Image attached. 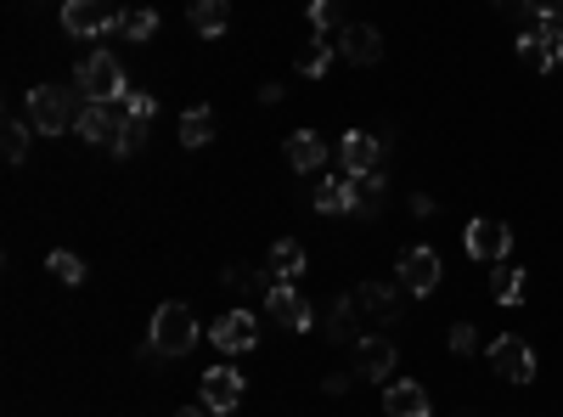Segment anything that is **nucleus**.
Wrapping results in <instances>:
<instances>
[{"label":"nucleus","instance_id":"f257e3e1","mask_svg":"<svg viewBox=\"0 0 563 417\" xmlns=\"http://www.w3.org/2000/svg\"><path fill=\"white\" fill-rule=\"evenodd\" d=\"M28 124H35L40 136H69L74 124H79L74 90H62V85H35V90H28Z\"/></svg>","mask_w":563,"mask_h":417},{"label":"nucleus","instance_id":"f03ea898","mask_svg":"<svg viewBox=\"0 0 563 417\" xmlns=\"http://www.w3.org/2000/svg\"><path fill=\"white\" fill-rule=\"evenodd\" d=\"M147 344L158 349V356H186V349L197 344V316L186 310V305H158L152 310V333H147Z\"/></svg>","mask_w":563,"mask_h":417},{"label":"nucleus","instance_id":"7ed1b4c3","mask_svg":"<svg viewBox=\"0 0 563 417\" xmlns=\"http://www.w3.org/2000/svg\"><path fill=\"white\" fill-rule=\"evenodd\" d=\"M79 90L90 96V102H124V96H130V74L119 69L113 51H90L79 62Z\"/></svg>","mask_w":563,"mask_h":417},{"label":"nucleus","instance_id":"20e7f679","mask_svg":"<svg viewBox=\"0 0 563 417\" xmlns=\"http://www.w3.org/2000/svg\"><path fill=\"white\" fill-rule=\"evenodd\" d=\"M62 28L79 40H96L119 28V12H113V0H62Z\"/></svg>","mask_w":563,"mask_h":417},{"label":"nucleus","instance_id":"39448f33","mask_svg":"<svg viewBox=\"0 0 563 417\" xmlns=\"http://www.w3.org/2000/svg\"><path fill=\"white\" fill-rule=\"evenodd\" d=\"M518 57H524L529 74L558 69V62H563V23H536V28H524V35H518Z\"/></svg>","mask_w":563,"mask_h":417},{"label":"nucleus","instance_id":"423d86ee","mask_svg":"<svg viewBox=\"0 0 563 417\" xmlns=\"http://www.w3.org/2000/svg\"><path fill=\"white\" fill-rule=\"evenodd\" d=\"M490 367H495V378H507V383H529L541 361H536V349H529L524 333H502L490 344Z\"/></svg>","mask_w":563,"mask_h":417},{"label":"nucleus","instance_id":"0eeeda50","mask_svg":"<svg viewBox=\"0 0 563 417\" xmlns=\"http://www.w3.org/2000/svg\"><path fill=\"white\" fill-rule=\"evenodd\" d=\"M462 243H468V254L479 266H495V260H507V248H513V232L502 226V220H468V232H462Z\"/></svg>","mask_w":563,"mask_h":417},{"label":"nucleus","instance_id":"6e6552de","mask_svg":"<svg viewBox=\"0 0 563 417\" xmlns=\"http://www.w3.org/2000/svg\"><path fill=\"white\" fill-rule=\"evenodd\" d=\"M333 51L344 62H355V69H372V62L383 57V35H378L372 23H344L339 35H333Z\"/></svg>","mask_w":563,"mask_h":417},{"label":"nucleus","instance_id":"1a4fd4ad","mask_svg":"<svg viewBox=\"0 0 563 417\" xmlns=\"http://www.w3.org/2000/svg\"><path fill=\"white\" fill-rule=\"evenodd\" d=\"M401 287H406V294H435V287H440V248H428V243L406 248Z\"/></svg>","mask_w":563,"mask_h":417},{"label":"nucleus","instance_id":"9d476101","mask_svg":"<svg viewBox=\"0 0 563 417\" xmlns=\"http://www.w3.org/2000/svg\"><path fill=\"white\" fill-rule=\"evenodd\" d=\"M265 305H271V316H277L282 328H293V333H310V328H316V310L299 299V287H293V282H271Z\"/></svg>","mask_w":563,"mask_h":417},{"label":"nucleus","instance_id":"9b49d317","mask_svg":"<svg viewBox=\"0 0 563 417\" xmlns=\"http://www.w3.org/2000/svg\"><path fill=\"white\" fill-rule=\"evenodd\" d=\"M383 136L378 131H350L344 142H339V158H344V175H372L378 170V158H383Z\"/></svg>","mask_w":563,"mask_h":417},{"label":"nucleus","instance_id":"f8f14e48","mask_svg":"<svg viewBox=\"0 0 563 417\" xmlns=\"http://www.w3.org/2000/svg\"><path fill=\"white\" fill-rule=\"evenodd\" d=\"M259 344V322L248 310H225L215 316V349H225V356H243V349Z\"/></svg>","mask_w":563,"mask_h":417},{"label":"nucleus","instance_id":"ddd939ff","mask_svg":"<svg viewBox=\"0 0 563 417\" xmlns=\"http://www.w3.org/2000/svg\"><path fill=\"white\" fill-rule=\"evenodd\" d=\"M119 131H124V113L113 102H85L79 108V136L96 142V147H119Z\"/></svg>","mask_w":563,"mask_h":417},{"label":"nucleus","instance_id":"4468645a","mask_svg":"<svg viewBox=\"0 0 563 417\" xmlns=\"http://www.w3.org/2000/svg\"><path fill=\"white\" fill-rule=\"evenodd\" d=\"M204 406L209 412H237L243 406V372L237 367H209L204 372Z\"/></svg>","mask_w":563,"mask_h":417},{"label":"nucleus","instance_id":"2eb2a0df","mask_svg":"<svg viewBox=\"0 0 563 417\" xmlns=\"http://www.w3.org/2000/svg\"><path fill=\"white\" fill-rule=\"evenodd\" d=\"M355 372L389 383V378H394V339H383V333L360 339V344H355Z\"/></svg>","mask_w":563,"mask_h":417},{"label":"nucleus","instance_id":"dca6fc26","mask_svg":"<svg viewBox=\"0 0 563 417\" xmlns=\"http://www.w3.org/2000/svg\"><path fill=\"white\" fill-rule=\"evenodd\" d=\"M383 417H428V390H423V383H412V378H389Z\"/></svg>","mask_w":563,"mask_h":417},{"label":"nucleus","instance_id":"f3484780","mask_svg":"<svg viewBox=\"0 0 563 417\" xmlns=\"http://www.w3.org/2000/svg\"><path fill=\"white\" fill-rule=\"evenodd\" d=\"M355 305H360V316H372V322H394V316H401V299H394L389 282H360Z\"/></svg>","mask_w":563,"mask_h":417},{"label":"nucleus","instance_id":"a211bd4d","mask_svg":"<svg viewBox=\"0 0 563 417\" xmlns=\"http://www.w3.org/2000/svg\"><path fill=\"white\" fill-rule=\"evenodd\" d=\"M287 164L299 170V175H316V170L327 164V142H321L316 131H293V136H287Z\"/></svg>","mask_w":563,"mask_h":417},{"label":"nucleus","instance_id":"6ab92c4d","mask_svg":"<svg viewBox=\"0 0 563 417\" xmlns=\"http://www.w3.org/2000/svg\"><path fill=\"white\" fill-rule=\"evenodd\" d=\"M265 271L282 277V282H293V277L305 271V243H299V237H277L271 254H265Z\"/></svg>","mask_w":563,"mask_h":417},{"label":"nucleus","instance_id":"aec40b11","mask_svg":"<svg viewBox=\"0 0 563 417\" xmlns=\"http://www.w3.org/2000/svg\"><path fill=\"white\" fill-rule=\"evenodd\" d=\"M310 204H316L321 214H350V209H355V198H350V175H321L316 192H310Z\"/></svg>","mask_w":563,"mask_h":417},{"label":"nucleus","instance_id":"412c9836","mask_svg":"<svg viewBox=\"0 0 563 417\" xmlns=\"http://www.w3.org/2000/svg\"><path fill=\"white\" fill-rule=\"evenodd\" d=\"M490 299L507 305V310L524 305V271H518L513 260H495V266H490Z\"/></svg>","mask_w":563,"mask_h":417},{"label":"nucleus","instance_id":"4be33fe9","mask_svg":"<svg viewBox=\"0 0 563 417\" xmlns=\"http://www.w3.org/2000/svg\"><path fill=\"white\" fill-rule=\"evenodd\" d=\"M186 17H192V28H197L204 40H220L225 23H231V0H192Z\"/></svg>","mask_w":563,"mask_h":417},{"label":"nucleus","instance_id":"5701e85b","mask_svg":"<svg viewBox=\"0 0 563 417\" xmlns=\"http://www.w3.org/2000/svg\"><path fill=\"white\" fill-rule=\"evenodd\" d=\"M360 305H355V294H344L333 310H327V339L333 344H360Z\"/></svg>","mask_w":563,"mask_h":417},{"label":"nucleus","instance_id":"b1692460","mask_svg":"<svg viewBox=\"0 0 563 417\" xmlns=\"http://www.w3.org/2000/svg\"><path fill=\"white\" fill-rule=\"evenodd\" d=\"M333 57H339V51H333V40H327V35H310V40H305V51H299V62H293V69H299L305 79H321L327 69H333Z\"/></svg>","mask_w":563,"mask_h":417},{"label":"nucleus","instance_id":"393cba45","mask_svg":"<svg viewBox=\"0 0 563 417\" xmlns=\"http://www.w3.org/2000/svg\"><path fill=\"white\" fill-rule=\"evenodd\" d=\"M181 142H186V147L215 142V108H204V102L186 108V113H181Z\"/></svg>","mask_w":563,"mask_h":417},{"label":"nucleus","instance_id":"a878e982","mask_svg":"<svg viewBox=\"0 0 563 417\" xmlns=\"http://www.w3.org/2000/svg\"><path fill=\"white\" fill-rule=\"evenodd\" d=\"M350 198H355V214H378V204H383V175L372 170V175H350Z\"/></svg>","mask_w":563,"mask_h":417},{"label":"nucleus","instance_id":"bb28decb","mask_svg":"<svg viewBox=\"0 0 563 417\" xmlns=\"http://www.w3.org/2000/svg\"><path fill=\"white\" fill-rule=\"evenodd\" d=\"M339 28H344V0H310V35L333 40Z\"/></svg>","mask_w":563,"mask_h":417},{"label":"nucleus","instance_id":"cd10ccee","mask_svg":"<svg viewBox=\"0 0 563 417\" xmlns=\"http://www.w3.org/2000/svg\"><path fill=\"white\" fill-rule=\"evenodd\" d=\"M152 28H158V12H152V7H130V12H119L113 35H124V40H152Z\"/></svg>","mask_w":563,"mask_h":417},{"label":"nucleus","instance_id":"c85d7f7f","mask_svg":"<svg viewBox=\"0 0 563 417\" xmlns=\"http://www.w3.org/2000/svg\"><path fill=\"white\" fill-rule=\"evenodd\" d=\"M220 282H225V287H243V294H259V299L271 294V271H243V266H225V271H220Z\"/></svg>","mask_w":563,"mask_h":417},{"label":"nucleus","instance_id":"c756f323","mask_svg":"<svg viewBox=\"0 0 563 417\" xmlns=\"http://www.w3.org/2000/svg\"><path fill=\"white\" fill-rule=\"evenodd\" d=\"M490 12L507 17L513 28H536V23H541V17H536V0H490Z\"/></svg>","mask_w":563,"mask_h":417},{"label":"nucleus","instance_id":"7c9ffc66","mask_svg":"<svg viewBox=\"0 0 563 417\" xmlns=\"http://www.w3.org/2000/svg\"><path fill=\"white\" fill-rule=\"evenodd\" d=\"M0 147H7V164H23V158H28V119H7Z\"/></svg>","mask_w":563,"mask_h":417},{"label":"nucleus","instance_id":"2f4dec72","mask_svg":"<svg viewBox=\"0 0 563 417\" xmlns=\"http://www.w3.org/2000/svg\"><path fill=\"white\" fill-rule=\"evenodd\" d=\"M147 124H152V119L124 113V131H119V147H113V152H119V158H124V152H142V147H147Z\"/></svg>","mask_w":563,"mask_h":417},{"label":"nucleus","instance_id":"473e14b6","mask_svg":"<svg viewBox=\"0 0 563 417\" xmlns=\"http://www.w3.org/2000/svg\"><path fill=\"white\" fill-rule=\"evenodd\" d=\"M51 277L69 282V287H79V282H85V260H79V254H69V248H57V254H51Z\"/></svg>","mask_w":563,"mask_h":417},{"label":"nucleus","instance_id":"72a5a7b5","mask_svg":"<svg viewBox=\"0 0 563 417\" xmlns=\"http://www.w3.org/2000/svg\"><path fill=\"white\" fill-rule=\"evenodd\" d=\"M474 349H479L474 322H456V328H451V356H474Z\"/></svg>","mask_w":563,"mask_h":417},{"label":"nucleus","instance_id":"f704fd0d","mask_svg":"<svg viewBox=\"0 0 563 417\" xmlns=\"http://www.w3.org/2000/svg\"><path fill=\"white\" fill-rule=\"evenodd\" d=\"M124 113H142V119H152V113H158V102H152L147 90H130V96H124Z\"/></svg>","mask_w":563,"mask_h":417},{"label":"nucleus","instance_id":"c9c22d12","mask_svg":"<svg viewBox=\"0 0 563 417\" xmlns=\"http://www.w3.org/2000/svg\"><path fill=\"white\" fill-rule=\"evenodd\" d=\"M536 17L541 23H563V0H536Z\"/></svg>","mask_w":563,"mask_h":417},{"label":"nucleus","instance_id":"e433bc0d","mask_svg":"<svg viewBox=\"0 0 563 417\" xmlns=\"http://www.w3.org/2000/svg\"><path fill=\"white\" fill-rule=\"evenodd\" d=\"M412 214L428 220V214H435V198H428V192H417V198H412Z\"/></svg>","mask_w":563,"mask_h":417},{"label":"nucleus","instance_id":"4c0bfd02","mask_svg":"<svg viewBox=\"0 0 563 417\" xmlns=\"http://www.w3.org/2000/svg\"><path fill=\"white\" fill-rule=\"evenodd\" d=\"M321 390H327V395H350V378H344V372H333V378L321 383Z\"/></svg>","mask_w":563,"mask_h":417},{"label":"nucleus","instance_id":"58836bf2","mask_svg":"<svg viewBox=\"0 0 563 417\" xmlns=\"http://www.w3.org/2000/svg\"><path fill=\"white\" fill-rule=\"evenodd\" d=\"M175 417H209V406H181Z\"/></svg>","mask_w":563,"mask_h":417}]
</instances>
